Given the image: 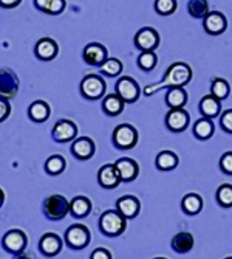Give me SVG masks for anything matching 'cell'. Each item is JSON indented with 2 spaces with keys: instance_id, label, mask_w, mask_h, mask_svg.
<instances>
[{
  "instance_id": "cell-1",
  "label": "cell",
  "mask_w": 232,
  "mask_h": 259,
  "mask_svg": "<svg viewBox=\"0 0 232 259\" xmlns=\"http://www.w3.org/2000/svg\"><path fill=\"white\" fill-rule=\"evenodd\" d=\"M191 79H192V68L184 62H173L172 65H169L164 78H162V81L159 84H150V85L144 87V95L150 97L162 89L184 87L191 82Z\"/></svg>"
},
{
  "instance_id": "cell-2",
  "label": "cell",
  "mask_w": 232,
  "mask_h": 259,
  "mask_svg": "<svg viewBox=\"0 0 232 259\" xmlns=\"http://www.w3.org/2000/svg\"><path fill=\"white\" fill-rule=\"evenodd\" d=\"M127 219L120 214L116 209L104 211L99 218V230L105 234V236H120L126 231Z\"/></svg>"
},
{
  "instance_id": "cell-3",
  "label": "cell",
  "mask_w": 232,
  "mask_h": 259,
  "mask_svg": "<svg viewBox=\"0 0 232 259\" xmlns=\"http://www.w3.org/2000/svg\"><path fill=\"white\" fill-rule=\"evenodd\" d=\"M43 211L48 219L51 221H61L70 213V202L59 194H53L46 197L43 202Z\"/></svg>"
},
{
  "instance_id": "cell-4",
  "label": "cell",
  "mask_w": 232,
  "mask_h": 259,
  "mask_svg": "<svg viewBox=\"0 0 232 259\" xmlns=\"http://www.w3.org/2000/svg\"><path fill=\"white\" fill-rule=\"evenodd\" d=\"M113 143L120 149H132L138 143V131L132 124H120L113 131Z\"/></svg>"
},
{
  "instance_id": "cell-5",
  "label": "cell",
  "mask_w": 232,
  "mask_h": 259,
  "mask_svg": "<svg viewBox=\"0 0 232 259\" xmlns=\"http://www.w3.org/2000/svg\"><path fill=\"white\" fill-rule=\"evenodd\" d=\"M90 231L85 225L75 224L72 227H68L65 231V242L70 248L75 250H82L90 244Z\"/></svg>"
},
{
  "instance_id": "cell-6",
  "label": "cell",
  "mask_w": 232,
  "mask_h": 259,
  "mask_svg": "<svg viewBox=\"0 0 232 259\" xmlns=\"http://www.w3.org/2000/svg\"><path fill=\"white\" fill-rule=\"evenodd\" d=\"M105 81L98 75H87L81 82V93L87 100H99L105 95Z\"/></svg>"
},
{
  "instance_id": "cell-7",
  "label": "cell",
  "mask_w": 232,
  "mask_h": 259,
  "mask_svg": "<svg viewBox=\"0 0 232 259\" xmlns=\"http://www.w3.org/2000/svg\"><path fill=\"white\" fill-rule=\"evenodd\" d=\"M116 95H120L124 103H135L138 101L139 95H141V90H139L138 82L130 78V76H121L116 82Z\"/></svg>"
},
{
  "instance_id": "cell-8",
  "label": "cell",
  "mask_w": 232,
  "mask_h": 259,
  "mask_svg": "<svg viewBox=\"0 0 232 259\" xmlns=\"http://www.w3.org/2000/svg\"><path fill=\"white\" fill-rule=\"evenodd\" d=\"M135 45L141 52H153L159 47V34L152 27H144L135 34Z\"/></svg>"
},
{
  "instance_id": "cell-9",
  "label": "cell",
  "mask_w": 232,
  "mask_h": 259,
  "mask_svg": "<svg viewBox=\"0 0 232 259\" xmlns=\"http://www.w3.org/2000/svg\"><path fill=\"white\" fill-rule=\"evenodd\" d=\"M19 92V79L16 73L10 68L0 70V97L4 100L14 98Z\"/></svg>"
},
{
  "instance_id": "cell-10",
  "label": "cell",
  "mask_w": 232,
  "mask_h": 259,
  "mask_svg": "<svg viewBox=\"0 0 232 259\" xmlns=\"http://www.w3.org/2000/svg\"><path fill=\"white\" fill-rule=\"evenodd\" d=\"M2 244L7 251L19 254V253H23V250L27 248L28 239H27V234L22 230H10L4 236Z\"/></svg>"
},
{
  "instance_id": "cell-11",
  "label": "cell",
  "mask_w": 232,
  "mask_h": 259,
  "mask_svg": "<svg viewBox=\"0 0 232 259\" xmlns=\"http://www.w3.org/2000/svg\"><path fill=\"white\" fill-rule=\"evenodd\" d=\"M203 27L207 34L211 36H218L223 34L226 27H227V20L223 13L220 11H209V14L203 19Z\"/></svg>"
},
{
  "instance_id": "cell-12",
  "label": "cell",
  "mask_w": 232,
  "mask_h": 259,
  "mask_svg": "<svg viewBox=\"0 0 232 259\" xmlns=\"http://www.w3.org/2000/svg\"><path fill=\"white\" fill-rule=\"evenodd\" d=\"M82 58H84V61L88 65H98V67H101L105 62V59H107V49L102 44H98V42L87 44L84 52H82Z\"/></svg>"
},
{
  "instance_id": "cell-13",
  "label": "cell",
  "mask_w": 232,
  "mask_h": 259,
  "mask_svg": "<svg viewBox=\"0 0 232 259\" xmlns=\"http://www.w3.org/2000/svg\"><path fill=\"white\" fill-rule=\"evenodd\" d=\"M191 116L184 109H170L166 115V126L172 132H183L189 126Z\"/></svg>"
},
{
  "instance_id": "cell-14",
  "label": "cell",
  "mask_w": 232,
  "mask_h": 259,
  "mask_svg": "<svg viewBox=\"0 0 232 259\" xmlns=\"http://www.w3.org/2000/svg\"><path fill=\"white\" fill-rule=\"evenodd\" d=\"M114 166L118 169L121 182H133L139 174V166L133 158L121 157L114 161Z\"/></svg>"
},
{
  "instance_id": "cell-15",
  "label": "cell",
  "mask_w": 232,
  "mask_h": 259,
  "mask_svg": "<svg viewBox=\"0 0 232 259\" xmlns=\"http://www.w3.org/2000/svg\"><path fill=\"white\" fill-rule=\"evenodd\" d=\"M116 211L126 219H135L141 211V203L135 196H123L116 200Z\"/></svg>"
},
{
  "instance_id": "cell-16",
  "label": "cell",
  "mask_w": 232,
  "mask_h": 259,
  "mask_svg": "<svg viewBox=\"0 0 232 259\" xmlns=\"http://www.w3.org/2000/svg\"><path fill=\"white\" fill-rule=\"evenodd\" d=\"M78 135V127L73 121L70 120H61L53 127V138L59 143H67V141L75 140Z\"/></svg>"
},
{
  "instance_id": "cell-17",
  "label": "cell",
  "mask_w": 232,
  "mask_h": 259,
  "mask_svg": "<svg viewBox=\"0 0 232 259\" xmlns=\"http://www.w3.org/2000/svg\"><path fill=\"white\" fill-rule=\"evenodd\" d=\"M98 182L105 190H113V188H116L121 183V179H120V174L114 166V163L101 166V169L98 171Z\"/></svg>"
},
{
  "instance_id": "cell-18",
  "label": "cell",
  "mask_w": 232,
  "mask_h": 259,
  "mask_svg": "<svg viewBox=\"0 0 232 259\" xmlns=\"http://www.w3.org/2000/svg\"><path fill=\"white\" fill-rule=\"evenodd\" d=\"M96 146H95V141L88 137H81L78 140H75L72 143V152L76 158L79 160H88L95 155Z\"/></svg>"
},
{
  "instance_id": "cell-19",
  "label": "cell",
  "mask_w": 232,
  "mask_h": 259,
  "mask_svg": "<svg viewBox=\"0 0 232 259\" xmlns=\"http://www.w3.org/2000/svg\"><path fill=\"white\" fill-rule=\"evenodd\" d=\"M34 52H36V56L42 61H53L59 53V45L50 37H42L36 44Z\"/></svg>"
},
{
  "instance_id": "cell-20",
  "label": "cell",
  "mask_w": 232,
  "mask_h": 259,
  "mask_svg": "<svg viewBox=\"0 0 232 259\" xmlns=\"http://www.w3.org/2000/svg\"><path fill=\"white\" fill-rule=\"evenodd\" d=\"M39 248L45 256H56L62 250V239L54 233H46L39 241Z\"/></svg>"
},
{
  "instance_id": "cell-21",
  "label": "cell",
  "mask_w": 232,
  "mask_h": 259,
  "mask_svg": "<svg viewBox=\"0 0 232 259\" xmlns=\"http://www.w3.org/2000/svg\"><path fill=\"white\" fill-rule=\"evenodd\" d=\"M194 245H195V239L189 231H181V233L175 234L172 242H170L172 250L175 253H180V254L189 253L194 248Z\"/></svg>"
},
{
  "instance_id": "cell-22",
  "label": "cell",
  "mask_w": 232,
  "mask_h": 259,
  "mask_svg": "<svg viewBox=\"0 0 232 259\" xmlns=\"http://www.w3.org/2000/svg\"><path fill=\"white\" fill-rule=\"evenodd\" d=\"M200 112L204 118H217L221 112V101L212 95H206L200 101Z\"/></svg>"
},
{
  "instance_id": "cell-23",
  "label": "cell",
  "mask_w": 232,
  "mask_h": 259,
  "mask_svg": "<svg viewBox=\"0 0 232 259\" xmlns=\"http://www.w3.org/2000/svg\"><path fill=\"white\" fill-rule=\"evenodd\" d=\"M186 103H188V92L184 90V87L167 89L166 104L169 106V109H184Z\"/></svg>"
},
{
  "instance_id": "cell-24",
  "label": "cell",
  "mask_w": 232,
  "mask_h": 259,
  "mask_svg": "<svg viewBox=\"0 0 232 259\" xmlns=\"http://www.w3.org/2000/svg\"><path fill=\"white\" fill-rule=\"evenodd\" d=\"M70 213H72L76 219L87 218L91 213V202L85 196H78L72 202H70Z\"/></svg>"
},
{
  "instance_id": "cell-25",
  "label": "cell",
  "mask_w": 232,
  "mask_h": 259,
  "mask_svg": "<svg viewBox=\"0 0 232 259\" xmlns=\"http://www.w3.org/2000/svg\"><path fill=\"white\" fill-rule=\"evenodd\" d=\"M181 208L188 216H195L203 209V199L195 193L186 194L181 200Z\"/></svg>"
},
{
  "instance_id": "cell-26",
  "label": "cell",
  "mask_w": 232,
  "mask_h": 259,
  "mask_svg": "<svg viewBox=\"0 0 232 259\" xmlns=\"http://www.w3.org/2000/svg\"><path fill=\"white\" fill-rule=\"evenodd\" d=\"M124 101L121 100L120 95H116V93H110V95L104 97V101H102V110L110 115V116H118L120 113H123L124 110Z\"/></svg>"
},
{
  "instance_id": "cell-27",
  "label": "cell",
  "mask_w": 232,
  "mask_h": 259,
  "mask_svg": "<svg viewBox=\"0 0 232 259\" xmlns=\"http://www.w3.org/2000/svg\"><path fill=\"white\" fill-rule=\"evenodd\" d=\"M155 164L161 171H172L178 166V155L173 151H161L156 155Z\"/></svg>"
},
{
  "instance_id": "cell-28",
  "label": "cell",
  "mask_w": 232,
  "mask_h": 259,
  "mask_svg": "<svg viewBox=\"0 0 232 259\" xmlns=\"http://www.w3.org/2000/svg\"><path fill=\"white\" fill-rule=\"evenodd\" d=\"M28 115H30V118L36 123H43L48 120V116H50V106L46 104L45 101H34L31 103L30 109H28Z\"/></svg>"
},
{
  "instance_id": "cell-29",
  "label": "cell",
  "mask_w": 232,
  "mask_h": 259,
  "mask_svg": "<svg viewBox=\"0 0 232 259\" xmlns=\"http://www.w3.org/2000/svg\"><path fill=\"white\" fill-rule=\"evenodd\" d=\"M34 5L46 14L56 16L65 10V0H34Z\"/></svg>"
},
{
  "instance_id": "cell-30",
  "label": "cell",
  "mask_w": 232,
  "mask_h": 259,
  "mask_svg": "<svg viewBox=\"0 0 232 259\" xmlns=\"http://www.w3.org/2000/svg\"><path fill=\"white\" fill-rule=\"evenodd\" d=\"M194 135L198 140H209L214 135V123L211 118H200L194 124Z\"/></svg>"
},
{
  "instance_id": "cell-31",
  "label": "cell",
  "mask_w": 232,
  "mask_h": 259,
  "mask_svg": "<svg viewBox=\"0 0 232 259\" xmlns=\"http://www.w3.org/2000/svg\"><path fill=\"white\" fill-rule=\"evenodd\" d=\"M188 11L194 19H204L209 14V2L207 0H191Z\"/></svg>"
},
{
  "instance_id": "cell-32",
  "label": "cell",
  "mask_w": 232,
  "mask_h": 259,
  "mask_svg": "<svg viewBox=\"0 0 232 259\" xmlns=\"http://www.w3.org/2000/svg\"><path fill=\"white\" fill-rule=\"evenodd\" d=\"M123 68H124V65H123V62L120 59H116V58H107L105 62L101 65V72L105 76L113 78V76H118L123 72Z\"/></svg>"
},
{
  "instance_id": "cell-33",
  "label": "cell",
  "mask_w": 232,
  "mask_h": 259,
  "mask_svg": "<svg viewBox=\"0 0 232 259\" xmlns=\"http://www.w3.org/2000/svg\"><path fill=\"white\" fill-rule=\"evenodd\" d=\"M65 169V158L62 155H51L48 160L45 161V171L51 174V176H57L62 174Z\"/></svg>"
},
{
  "instance_id": "cell-34",
  "label": "cell",
  "mask_w": 232,
  "mask_h": 259,
  "mask_svg": "<svg viewBox=\"0 0 232 259\" xmlns=\"http://www.w3.org/2000/svg\"><path fill=\"white\" fill-rule=\"evenodd\" d=\"M229 90H230V87H229V84H227V81L226 79H223V78H215L214 81H212V85H211V95L212 97H215L217 100H226L227 97H229Z\"/></svg>"
},
{
  "instance_id": "cell-35",
  "label": "cell",
  "mask_w": 232,
  "mask_h": 259,
  "mask_svg": "<svg viewBox=\"0 0 232 259\" xmlns=\"http://www.w3.org/2000/svg\"><path fill=\"white\" fill-rule=\"evenodd\" d=\"M217 202L223 208H230L232 206V185L224 183L218 186L217 190Z\"/></svg>"
},
{
  "instance_id": "cell-36",
  "label": "cell",
  "mask_w": 232,
  "mask_h": 259,
  "mask_svg": "<svg viewBox=\"0 0 232 259\" xmlns=\"http://www.w3.org/2000/svg\"><path fill=\"white\" fill-rule=\"evenodd\" d=\"M158 62V56L155 55V52H143L138 58V67L144 70V72H150V70L155 68Z\"/></svg>"
},
{
  "instance_id": "cell-37",
  "label": "cell",
  "mask_w": 232,
  "mask_h": 259,
  "mask_svg": "<svg viewBox=\"0 0 232 259\" xmlns=\"http://www.w3.org/2000/svg\"><path fill=\"white\" fill-rule=\"evenodd\" d=\"M155 11L159 16H170L177 11V0H155Z\"/></svg>"
},
{
  "instance_id": "cell-38",
  "label": "cell",
  "mask_w": 232,
  "mask_h": 259,
  "mask_svg": "<svg viewBox=\"0 0 232 259\" xmlns=\"http://www.w3.org/2000/svg\"><path fill=\"white\" fill-rule=\"evenodd\" d=\"M220 126L224 132L227 134H232V109L229 110H224L221 115H220Z\"/></svg>"
},
{
  "instance_id": "cell-39",
  "label": "cell",
  "mask_w": 232,
  "mask_h": 259,
  "mask_svg": "<svg viewBox=\"0 0 232 259\" xmlns=\"http://www.w3.org/2000/svg\"><path fill=\"white\" fill-rule=\"evenodd\" d=\"M220 168L224 174L232 176V151H227L220 158Z\"/></svg>"
},
{
  "instance_id": "cell-40",
  "label": "cell",
  "mask_w": 232,
  "mask_h": 259,
  "mask_svg": "<svg viewBox=\"0 0 232 259\" xmlns=\"http://www.w3.org/2000/svg\"><path fill=\"white\" fill-rule=\"evenodd\" d=\"M11 113V106L7 100L0 98V123L5 121Z\"/></svg>"
},
{
  "instance_id": "cell-41",
  "label": "cell",
  "mask_w": 232,
  "mask_h": 259,
  "mask_svg": "<svg viewBox=\"0 0 232 259\" xmlns=\"http://www.w3.org/2000/svg\"><path fill=\"white\" fill-rule=\"evenodd\" d=\"M90 259H111V253L107 248H96L90 254Z\"/></svg>"
},
{
  "instance_id": "cell-42",
  "label": "cell",
  "mask_w": 232,
  "mask_h": 259,
  "mask_svg": "<svg viewBox=\"0 0 232 259\" xmlns=\"http://www.w3.org/2000/svg\"><path fill=\"white\" fill-rule=\"evenodd\" d=\"M22 4V0H0V7L2 8H16Z\"/></svg>"
},
{
  "instance_id": "cell-43",
  "label": "cell",
  "mask_w": 232,
  "mask_h": 259,
  "mask_svg": "<svg viewBox=\"0 0 232 259\" xmlns=\"http://www.w3.org/2000/svg\"><path fill=\"white\" fill-rule=\"evenodd\" d=\"M16 259H31L28 254H25V253H19L17 256H16Z\"/></svg>"
},
{
  "instance_id": "cell-44",
  "label": "cell",
  "mask_w": 232,
  "mask_h": 259,
  "mask_svg": "<svg viewBox=\"0 0 232 259\" xmlns=\"http://www.w3.org/2000/svg\"><path fill=\"white\" fill-rule=\"evenodd\" d=\"M4 200H5V194H4V191L0 190V206L4 205Z\"/></svg>"
},
{
  "instance_id": "cell-45",
  "label": "cell",
  "mask_w": 232,
  "mask_h": 259,
  "mask_svg": "<svg viewBox=\"0 0 232 259\" xmlns=\"http://www.w3.org/2000/svg\"><path fill=\"white\" fill-rule=\"evenodd\" d=\"M153 259H166V257H153Z\"/></svg>"
},
{
  "instance_id": "cell-46",
  "label": "cell",
  "mask_w": 232,
  "mask_h": 259,
  "mask_svg": "<svg viewBox=\"0 0 232 259\" xmlns=\"http://www.w3.org/2000/svg\"><path fill=\"white\" fill-rule=\"evenodd\" d=\"M224 259H232V256H229V257H224Z\"/></svg>"
}]
</instances>
